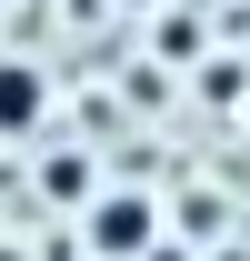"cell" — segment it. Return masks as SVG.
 <instances>
[{"mask_svg": "<svg viewBox=\"0 0 250 261\" xmlns=\"http://www.w3.org/2000/svg\"><path fill=\"white\" fill-rule=\"evenodd\" d=\"M50 70L40 61H20V50H0V141H40L50 130Z\"/></svg>", "mask_w": 250, "mask_h": 261, "instance_id": "7a4b0ae2", "label": "cell"}, {"mask_svg": "<svg viewBox=\"0 0 250 261\" xmlns=\"http://www.w3.org/2000/svg\"><path fill=\"white\" fill-rule=\"evenodd\" d=\"M80 241H90V261H140V251L160 241V201H150V191H100Z\"/></svg>", "mask_w": 250, "mask_h": 261, "instance_id": "6da1fadb", "label": "cell"}, {"mask_svg": "<svg viewBox=\"0 0 250 261\" xmlns=\"http://www.w3.org/2000/svg\"><path fill=\"white\" fill-rule=\"evenodd\" d=\"M80 171H90V161H80V151H60V161L40 171V191H50V201H80V191H90V181H80Z\"/></svg>", "mask_w": 250, "mask_h": 261, "instance_id": "3957f363", "label": "cell"}]
</instances>
